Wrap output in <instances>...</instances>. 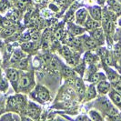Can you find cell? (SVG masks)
<instances>
[{
	"instance_id": "obj_41",
	"label": "cell",
	"mask_w": 121,
	"mask_h": 121,
	"mask_svg": "<svg viewBox=\"0 0 121 121\" xmlns=\"http://www.w3.org/2000/svg\"><path fill=\"white\" fill-rule=\"evenodd\" d=\"M38 38H39V34L37 33V32H35V33H33L32 35H31V39H33V40H38Z\"/></svg>"
},
{
	"instance_id": "obj_3",
	"label": "cell",
	"mask_w": 121,
	"mask_h": 121,
	"mask_svg": "<svg viewBox=\"0 0 121 121\" xmlns=\"http://www.w3.org/2000/svg\"><path fill=\"white\" fill-rule=\"evenodd\" d=\"M87 16V11L82 8V9H79L78 11L76 14V19H77V22L78 24H82L83 22H85L86 18Z\"/></svg>"
},
{
	"instance_id": "obj_37",
	"label": "cell",
	"mask_w": 121,
	"mask_h": 121,
	"mask_svg": "<svg viewBox=\"0 0 121 121\" xmlns=\"http://www.w3.org/2000/svg\"><path fill=\"white\" fill-rule=\"evenodd\" d=\"M21 39L24 40V41H29L31 39V34H29L28 32H26V33H24V34L22 35Z\"/></svg>"
},
{
	"instance_id": "obj_4",
	"label": "cell",
	"mask_w": 121,
	"mask_h": 121,
	"mask_svg": "<svg viewBox=\"0 0 121 121\" xmlns=\"http://www.w3.org/2000/svg\"><path fill=\"white\" fill-rule=\"evenodd\" d=\"M90 15L91 17H93V19H95V20L100 21L101 18H102V12H101V9L98 6H93L91 8Z\"/></svg>"
},
{
	"instance_id": "obj_33",
	"label": "cell",
	"mask_w": 121,
	"mask_h": 121,
	"mask_svg": "<svg viewBox=\"0 0 121 121\" xmlns=\"http://www.w3.org/2000/svg\"><path fill=\"white\" fill-rule=\"evenodd\" d=\"M98 55L102 57V58H104L105 59V57L108 55V52L107 51V49H105V48H100L99 50H98Z\"/></svg>"
},
{
	"instance_id": "obj_49",
	"label": "cell",
	"mask_w": 121,
	"mask_h": 121,
	"mask_svg": "<svg viewBox=\"0 0 121 121\" xmlns=\"http://www.w3.org/2000/svg\"><path fill=\"white\" fill-rule=\"evenodd\" d=\"M118 80H119V81H120V82H121V77H120V78H119V79H118Z\"/></svg>"
},
{
	"instance_id": "obj_44",
	"label": "cell",
	"mask_w": 121,
	"mask_h": 121,
	"mask_svg": "<svg viewBox=\"0 0 121 121\" xmlns=\"http://www.w3.org/2000/svg\"><path fill=\"white\" fill-rule=\"evenodd\" d=\"M77 119H78V120H89V118H88L87 117H86V116H80V117H78Z\"/></svg>"
},
{
	"instance_id": "obj_19",
	"label": "cell",
	"mask_w": 121,
	"mask_h": 121,
	"mask_svg": "<svg viewBox=\"0 0 121 121\" xmlns=\"http://www.w3.org/2000/svg\"><path fill=\"white\" fill-rule=\"evenodd\" d=\"M23 57H24V54L22 53V51H20V50H17V51H15V53H14V55H13L11 61H12V62H15V61H19L21 58H23Z\"/></svg>"
},
{
	"instance_id": "obj_17",
	"label": "cell",
	"mask_w": 121,
	"mask_h": 121,
	"mask_svg": "<svg viewBox=\"0 0 121 121\" xmlns=\"http://www.w3.org/2000/svg\"><path fill=\"white\" fill-rule=\"evenodd\" d=\"M49 65H50V68L54 71H57L58 70V67H59V62L58 60L56 58V57H52L51 60L49 62Z\"/></svg>"
},
{
	"instance_id": "obj_1",
	"label": "cell",
	"mask_w": 121,
	"mask_h": 121,
	"mask_svg": "<svg viewBox=\"0 0 121 121\" xmlns=\"http://www.w3.org/2000/svg\"><path fill=\"white\" fill-rule=\"evenodd\" d=\"M101 26V23L98 20H95L92 18H87L85 22V27L87 30H95Z\"/></svg>"
},
{
	"instance_id": "obj_30",
	"label": "cell",
	"mask_w": 121,
	"mask_h": 121,
	"mask_svg": "<svg viewBox=\"0 0 121 121\" xmlns=\"http://www.w3.org/2000/svg\"><path fill=\"white\" fill-rule=\"evenodd\" d=\"M43 39L45 40V41H47V42H48V40L50 39V37H51V34H50V31L48 29H47V30H45V32L43 33Z\"/></svg>"
},
{
	"instance_id": "obj_16",
	"label": "cell",
	"mask_w": 121,
	"mask_h": 121,
	"mask_svg": "<svg viewBox=\"0 0 121 121\" xmlns=\"http://www.w3.org/2000/svg\"><path fill=\"white\" fill-rule=\"evenodd\" d=\"M75 84H76L77 87H78V95L80 96V97H84L86 91H85V87H84V86L82 84V82L80 80H77V82Z\"/></svg>"
},
{
	"instance_id": "obj_7",
	"label": "cell",
	"mask_w": 121,
	"mask_h": 121,
	"mask_svg": "<svg viewBox=\"0 0 121 121\" xmlns=\"http://www.w3.org/2000/svg\"><path fill=\"white\" fill-rule=\"evenodd\" d=\"M110 97H111L112 101L114 102V104H116L119 108H121V94L113 90L110 93Z\"/></svg>"
},
{
	"instance_id": "obj_9",
	"label": "cell",
	"mask_w": 121,
	"mask_h": 121,
	"mask_svg": "<svg viewBox=\"0 0 121 121\" xmlns=\"http://www.w3.org/2000/svg\"><path fill=\"white\" fill-rule=\"evenodd\" d=\"M37 94H38V97L40 99L44 100V101H47V100L49 99L48 91L47 90L46 88H44V87H39V90L37 92Z\"/></svg>"
},
{
	"instance_id": "obj_34",
	"label": "cell",
	"mask_w": 121,
	"mask_h": 121,
	"mask_svg": "<svg viewBox=\"0 0 121 121\" xmlns=\"http://www.w3.org/2000/svg\"><path fill=\"white\" fill-rule=\"evenodd\" d=\"M83 33V29L80 28L79 26H74L72 30L73 35H79V34H82Z\"/></svg>"
},
{
	"instance_id": "obj_10",
	"label": "cell",
	"mask_w": 121,
	"mask_h": 121,
	"mask_svg": "<svg viewBox=\"0 0 121 121\" xmlns=\"http://www.w3.org/2000/svg\"><path fill=\"white\" fill-rule=\"evenodd\" d=\"M98 104H99V107L101 109H104V110H108L110 108H111V105L108 102V100L105 97H101L99 98V101H98Z\"/></svg>"
},
{
	"instance_id": "obj_18",
	"label": "cell",
	"mask_w": 121,
	"mask_h": 121,
	"mask_svg": "<svg viewBox=\"0 0 121 121\" xmlns=\"http://www.w3.org/2000/svg\"><path fill=\"white\" fill-rule=\"evenodd\" d=\"M61 55L65 57V58H68L70 56H72V53H71V50L68 48L67 47H63L60 50Z\"/></svg>"
},
{
	"instance_id": "obj_48",
	"label": "cell",
	"mask_w": 121,
	"mask_h": 121,
	"mask_svg": "<svg viewBox=\"0 0 121 121\" xmlns=\"http://www.w3.org/2000/svg\"><path fill=\"white\" fill-rule=\"evenodd\" d=\"M35 1H36V2H37V3H39V2H41L42 0H35Z\"/></svg>"
},
{
	"instance_id": "obj_46",
	"label": "cell",
	"mask_w": 121,
	"mask_h": 121,
	"mask_svg": "<svg viewBox=\"0 0 121 121\" xmlns=\"http://www.w3.org/2000/svg\"><path fill=\"white\" fill-rule=\"evenodd\" d=\"M20 1H22V2L25 3V4H26V3H29V2H30V0H20Z\"/></svg>"
},
{
	"instance_id": "obj_25",
	"label": "cell",
	"mask_w": 121,
	"mask_h": 121,
	"mask_svg": "<svg viewBox=\"0 0 121 121\" xmlns=\"http://www.w3.org/2000/svg\"><path fill=\"white\" fill-rule=\"evenodd\" d=\"M95 60V56L91 53H86L85 55V57H84V61L87 64H92Z\"/></svg>"
},
{
	"instance_id": "obj_23",
	"label": "cell",
	"mask_w": 121,
	"mask_h": 121,
	"mask_svg": "<svg viewBox=\"0 0 121 121\" xmlns=\"http://www.w3.org/2000/svg\"><path fill=\"white\" fill-rule=\"evenodd\" d=\"M89 116H90V117L92 120H95V121L102 120V117H101L100 115L97 113V111H95V110L90 111V112H89Z\"/></svg>"
},
{
	"instance_id": "obj_5",
	"label": "cell",
	"mask_w": 121,
	"mask_h": 121,
	"mask_svg": "<svg viewBox=\"0 0 121 121\" xmlns=\"http://www.w3.org/2000/svg\"><path fill=\"white\" fill-rule=\"evenodd\" d=\"M92 36H93V38L95 39V40H97V41H100L101 43H103L104 41V34H103V30L99 27V28H97V29H95V30H93L92 32Z\"/></svg>"
},
{
	"instance_id": "obj_29",
	"label": "cell",
	"mask_w": 121,
	"mask_h": 121,
	"mask_svg": "<svg viewBox=\"0 0 121 121\" xmlns=\"http://www.w3.org/2000/svg\"><path fill=\"white\" fill-rule=\"evenodd\" d=\"M113 89H114L116 92H117V93L121 94V82L119 81V80L113 83Z\"/></svg>"
},
{
	"instance_id": "obj_35",
	"label": "cell",
	"mask_w": 121,
	"mask_h": 121,
	"mask_svg": "<svg viewBox=\"0 0 121 121\" xmlns=\"http://www.w3.org/2000/svg\"><path fill=\"white\" fill-rule=\"evenodd\" d=\"M51 58L52 57L49 55H44V56H42V57H41V60L45 64H48L49 62H50V60H51Z\"/></svg>"
},
{
	"instance_id": "obj_13",
	"label": "cell",
	"mask_w": 121,
	"mask_h": 121,
	"mask_svg": "<svg viewBox=\"0 0 121 121\" xmlns=\"http://www.w3.org/2000/svg\"><path fill=\"white\" fill-rule=\"evenodd\" d=\"M15 27L14 26H9V27H5V29L3 30V32L1 33V36H3V37H7V36H12L13 34L15 33Z\"/></svg>"
},
{
	"instance_id": "obj_50",
	"label": "cell",
	"mask_w": 121,
	"mask_h": 121,
	"mask_svg": "<svg viewBox=\"0 0 121 121\" xmlns=\"http://www.w3.org/2000/svg\"><path fill=\"white\" fill-rule=\"evenodd\" d=\"M0 27H1V25H0Z\"/></svg>"
},
{
	"instance_id": "obj_20",
	"label": "cell",
	"mask_w": 121,
	"mask_h": 121,
	"mask_svg": "<svg viewBox=\"0 0 121 121\" xmlns=\"http://www.w3.org/2000/svg\"><path fill=\"white\" fill-rule=\"evenodd\" d=\"M38 113H39V110L36 106H31V108H29L28 109V115L33 117H36L38 116Z\"/></svg>"
},
{
	"instance_id": "obj_28",
	"label": "cell",
	"mask_w": 121,
	"mask_h": 121,
	"mask_svg": "<svg viewBox=\"0 0 121 121\" xmlns=\"http://www.w3.org/2000/svg\"><path fill=\"white\" fill-rule=\"evenodd\" d=\"M8 19L12 22V23H17L18 21V15L16 12L11 13L8 15Z\"/></svg>"
},
{
	"instance_id": "obj_26",
	"label": "cell",
	"mask_w": 121,
	"mask_h": 121,
	"mask_svg": "<svg viewBox=\"0 0 121 121\" xmlns=\"http://www.w3.org/2000/svg\"><path fill=\"white\" fill-rule=\"evenodd\" d=\"M108 116L112 117H117V116L119 115L118 110L116 108H113V107H111V108L108 110Z\"/></svg>"
},
{
	"instance_id": "obj_22",
	"label": "cell",
	"mask_w": 121,
	"mask_h": 121,
	"mask_svg": "<svg viewBox=\"0 0 121 121\" xmlns=\"http://www.w3.org/2000/svg\"><path fill=\"white\" fill-rule=\"evenodd\" d=\"M62 72H63V75H64L65 77H67V78L73 77V75H74L72 69H71L70 67H63Z\"/></svg>"
},
{
	"instance_id": "obj_11",
	"label": "cell",
	"mask_w": 121,
	"mask_h": 121,
	"mask_svg": "<svg viewBox=\"0 0 121 121\" xmlns=\"http://www.w3.org/2000/svg\"><path fill=\"white\" fill-rule=\"evenodd\" d=\"M104 78H105V76L103 74H101V73H94L90 76L89 81L92 82V83H97L100 80H103Z\"/></svg>"
},
{
	"instance_id": "obj_38",
	"label": "cell",
	"mask_w": 121,
	"mask_h": 121,
	"mask_svg": "<svg viewBox=\"0 0 121 121\" xmlns=\"http://www.w3.org/2000/svg\"><path fill=\"white\" fill-rule=\"evenodd\" d=\"M105 61H106V64H108L109 66L113 65V59H112V56L111 55H108L106 57H105Z\"/></svg>"
},
{
	"instance_id": "obj_24",
	"label": "cell",
	"mask_w": 121,
	"mask_h": 121,
	"mask_svg": "<svg viewBox=\"0 0 121 121\" xmlns=\"http://www.w3.org/2000/svg\"><path fill=\"white\" fill-rule=\"evenodd\" d=\"M18 105H19V104H18V102H17V97H9V99H8V106H9V107H11V108H16Z\"/></svg>"
},
{
	"instance_id": "obj_43",
	"label": "cell",
	"mask_w": 121,
	"mask_h": 121,
	"mask_svg": "<svg viewBox=\"0 0 121 121\" xmlns=\"http://www.w3.org/2000/svg\"><path fill=\"white\" fill-rule=\"evenodd\" d=\"M55 36L56 38H60L61 36H62V29H58V30L56 31V34H55Z\"/></svg>"
},
{
	"instance_id": "obj_27",
	"label": "cell",
	"mask_w": 121,
	"mask_h": 121,
	"mask_svg": "<svg viewBox=\"0 0 121 121\" xmlns=\"http://www.w3.org/2000/svg\"><path fill=\"white\" fill-rule=\"evenodd\" d=\"M17 67L20 68V69H24L27 67V58H21L19 62H18Z\"/></svg>"
},
{
	"instance_id": "obj_21",
	"label": "cell",
	"mask_w": 121,
	"mask_h": 121,
	"mask_svg": "<svg viewBox=\"0 0 121 121\" xmlns=\"http://www.w3.org/2000/svg\"><path fill=\"white\" fill-rule=\"evenodd\" d=\"M106 31L108 33V34H111L113 33L114 31V23L112 20H108V22L106 23Z\"/></svg>"
},
{
	"instance_id": "obj_2",
	"label": "cell",
	"mask_w": 121,
	"mask_h": 121,
	"mask_svg": "<svg viewBox=\"0 0 121 121\" xmlns=\"http://www.w3.org/2000/svg\"><path fill=\"white\" fill-rule=\"evenodd\" d=\"M97 90L101 94H107L109 92L110 89V84L106 80H100L99 82H97Z\"/></svg>"
},
{
	"instance_id": "obj_32",
	"label": "cell",
	"mask_w": 121,
	"mask_h": 121,
	"mask_svg": "<svg viewBox=\"0 0 121 121\" xmlns=\"http://www.w3.org/2000/svg\"><path fill=\"white\" fill-rule=\"evenodd\" d=\"M8 6H9L8 2H7L6 0H3V1L0 3V10H1V11H4V10H6Z\"/></svg>"
},
{
	"instance_id": "obj_42",
	"label": "cell",
	"mask_w": 121,
	"mask_h": 121,
	"mask_svg": "<svg viewBox=\"0 0 121 121\" xmlns=\"http://www.w3.org/2000/svg\"><path fill=\"white\" fill-rule=\"evenodd\" d=\"M6 87H7V85H6V83L5 82V81L0 82V88H1L2 90H5Z\"/></svg>"
},
{
	"instance_id": "obj_39",
	"label": "cell",
	"mask_w": 121,
	"mask_h": 121,
	"mask_svg": "<svg viewBox=\"0 0 121 121\" xmlns=\"http://www.w3.org/2000/svg\"><path fill=\"white\" fill-rule=\"evenodd\" d=\"M67 64L69 66H76V64H77V61H76V59L73 56H70V57L67 58Z\"/></svg>"
},
{
	"instance_id": "obj_14",
	"label": "cell",
	"mask_w": 121,
	"mask_h": 121,
	"mask_svg": "<svg viewBox=\"0 0 121 121\" xmlns=\"http://www.w3.org/2000/svg\"><path fill=\"white\" fill-rule=\"evenodd\" d=\"M96 97V89L94 87V86H90L88 87V89L86 91V100H90L92 98Z\"/></svg>"
},
{
	"instance_id": "obj_15",
	"label": "cell",
	"mask_w": 121,
	"mask_h": 121,
	"mask_svg": "<svg viewBox=\"0 0 121 121\" xmlns=\"http://www.w3.org/2000/svg\"><path fill=\"white\" fill-rule=\"evenodd\" d=\"M30 84V80H29V78L26 77V76H23L21 78H20V81H19V86L21 88H26Z\"/></svg>"
},
{
	"instance_id": "obj_12",
	"label": "cell",
	"mask_w": 121,
	"mask_h": 121,
	"mask_svg": "<svg viewBox=\"0 0 121 121\" xmlns=\"http://www.w3.org/2000/svg\"><path fill=\"white\" fill-rule=\"evenodd\" d=\"M84 45H85L86 48L88 49H94V48H96V47H97L96 42H95L92 38H90V37H85Z\"/></svg>"
},
{
	"instance_id": "obj_47",
	"label": "cell",
	"mask_w": 121,
	"mask_h": 121,
	"mask_svg": "<svg viewBox=\"0 0 121 121\" xmlns=\"http://www.w3.org/2000/svg\"><path fill=\"white\" fill-rule=\"evenodd\" d=\"M2 109H3V105L0 103V113H1V111H2Z\"/></svg>"
},
{
	"instance_id": "obj_31",
	"label": "cell",
	"mask_w": 121,
	"mask_h": 121,
	"mask_svg": "<svg viewBox=\"0 0 121 121\" xmlns=\"http://www.w3.org/2000/svg\"><path fill=\"white\" fill-rule=\"evenodd\" d=\"M32 46H33V44L31 42H29V41H25L24 44H22L21 48L24 49V50H29L32 48Z\"/></svg>"
},
{
	"instance_id": "obj_45",
	"label": "cell",
	"mask_w": 121,
	"mask_h": 121,
	"mask_svg": "<svg viewBox=\"0 0 121 121\" xmlns=\"http://www.w3.org/2000/svg\"><path fill=\"white\" fill-rule=\"evenodd\" d=\"M74 17V14H73V12H69L68 14H67V19L69 21V18H71V20H72V18Z\"/></svg>"
},
{
	"instance_id": "obj_40",
	"label": "cell",
	"mask_w": 121,
	"mask_h": 121,
	"mask_svg": "<svg viewBox=\"0 0 121 121\" xmlns=\"http://www.w3.org/2000/svg\"><path fill=\"white\" fill-rule=\"evenodd\" d=\"M17 6L18 9L23 10V9H25V7H26V5H25V3H23L22 1H19V2H17Z\"/></svg>"
},
{
	"instance_id": "obj_36",
	"label": "cell",
	"mask_w": 121,
	"mask_h": 121,
	"mask_svg": "<svg viewBox=\"0 0 121 121\" xmlns=\"http://www.w3.org/2000/svg\"><path fill=\"white\" fill-rule=\"evenodd\" d=\"M2 26H3L4 27L12 26V22H11L9 19H3V20H2Z\"/></svg>"
},
{
	"instance_id": "obj_6",
	"label": "cell",
	"mask_w": 121,
	"mask_h": 121,
	"mask_svg": "<svg viewBox=\"0 0 121 121\" xmlns=\"http://www.w3.org/2000/svg\"><path fill=\"white\" fill-rule=\"evenodd\" d=\"M7 77H8L9 80H10L13 84H14V86H15V84L17 82V80H18V72L16 69H13V68L8 69V71H7Z\"/></svg>"
},
{
	"instance_id": "obj_8",
	"label": "cell",
	"mask_w": 121,
	"mask_h": 121,
	"mask_svg": "<svg viewBox=\"0 0 121 121\" xmlns=\"http://www.w3.org/2000/svg\"><path fill=\"white\" fill-rule=\"evenodd\" d=\"M108 5L112 7V10L116 14H121V4L116 0H108Z\"/></svg>"
}]
</instances>
